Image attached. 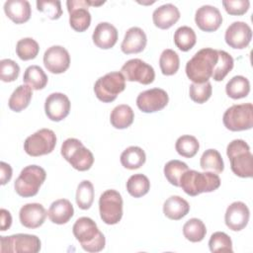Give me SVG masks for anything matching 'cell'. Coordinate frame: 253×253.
Wrapping results in <instances>:
<instances>
[{
  "label": "cell",
  "instance_id": "1",
  "mask_svg": "<svg viewBox=\"0 0 253 253\" xmlns=\"http://www.w3.org/2000/svg\"><path fill=\"white\" fill-rule=\"evenodd\" d=\"M217 50L205 47L197 51L194 56L187 61L186 74L193 83H205L212 75V71L217 62Z\"/></svg>",
  "mask_w": 253,
  "mask_h": 253
},
{
  "label": "cell",
  "instance_id": "2",
  "mask_svg": "<svg viewBox=\"0 0 253 253\" xmlns=\"http://www.w3.org/2000/svg\"><path fill=\"white\" fill-rule=\"evenodd\" d=\"M72 232L81 247L87 252H100L105 247V236L90 217H79L73 224Z\"/></svg>",
  "mask_w": 253,
  "mask_h": 253
},
{
  "label": "cell",
  "instance_id": "3",
  "mask_svg": "<svg viewBox=\"0 0 253 253\" xmlns=\"http://www.w3.org/2000/svg\"><path fill=\"white\" fill-rule=\"evenodd\" d=\"M220 186V178L213 172H199L187 170L180 178V186L183 191L192 197L202 193H210Z\"/></svg>",
  "mask_w": 253,
  "mask_h": 253
},
{
  "label": "cell",
  "instance_id": "4",
  "mask_svg": "<svg viewBox=\"0 0 253 253\" xmlns=\"http://www.w3.org/2000/svg\"><path fill=\"white\" fill-rule=\"evenodd\" d=\"M232 172L241 178L253 176V156L249 145L243 139H234L226 147Z\"/></svg>",
  "mask_w": 253,
  "mask_h": 253
},
{
  "label": "cell",
  "instance_id": "5",
  "mask_svg": "<svg viewBox=\"0 0 253 253\" xmlns=\"http://www.w3.org/2000/svg\"><path fill=\"white\" fill-rule=\"evenodd\" d=\"M60 152L63 158L78 171L89 170L94 163L93 153L79 139L74 137H69L63 141Z\"/></svg>",
  "mask_w": 253,
  "mask_h": 253
},
{
  "label": "cell",
  "instance_id": "6",
  "mask_svg": "<svg viewBox=\"0 0 253 253\" xmlns=\"http://www.w3.org/2000/svg\"><path fill=\"white\" fill-rule=\"evenodd\" d=\"M46 177L45 170L38 165H29L22 169L15 180L14 188L16 193L24 198L34 197L38 194L40 187Z\"/></svg>",
  "mask_w": 253,
  "mask_h": 253
},
{
  "label": "cell",
  "instance_id": "7",
  "mask_svg": "<svg viewBox=\"0 0 253 253\" xmlns=\"http://www.w3.org/2000/svg\"><path fill=\"white\" fill-rule=\"evenodd\" d=\"M126 88V78L122 72L114 71L105 74L97 79L94 84L96 97L104 102L111 103L116 100L117 96Z\"/></svg>",
  "mask_w": 253,
  "mask_h": 253
},
{
  "label": "cell",
  "instance_id": "8",
  "mask_svg": "<svg viewBox=\"0 0 253 253\" xmlns=\"http://www.w3.org/2000/svg\"><path fill=\"white\" fill-rule=\"evenodd\" d=\"M224 126L231 131L250 129L253 126V106L251 103L233 105L223 114Z\"/></svg>",
  "mask_w": 253,
  "mask_h": 253
},
{
  "label": "cell",
  "instance_id": "9",
  "mask_svg": "<svg viewBox=\"0 0 253 253\" xmlns=\"http://www.w3.org/2000/svg\"><path fill=\"white\" fill-rule=\"evenodd\" d=\"M41 240L37 235L17 233L0 236V252L2 253H38Z\"/></svg>",
  "mask_w": 253,
  "mask_h": 253
},
{
  "label": "cell",
  "instance_id": "10",
  "mask_svg": "<svg viewBox=\"0 0 253 253\" xmlns=\"http://www.w3.org/2000/svg\"><path fill=\"white\" fill-rule=\"evenodd\" d=\"M56 145V135L49 128H41L28 136L24 142V149L30 156L38 157L52 152Z\"/></svg>",
  "mask_w": 253,
  "mask_h": 253
},
{
  "label": "cell",
  "instance_id": "11",
  "mask_svg": "<svg viewBox=\"0 0 253 253\" xmlns=\"http://www.w3.org/2000/svg\"><path fill=\"white\" fill-rule=\"evenodd\" d=\"M99 211L107 224L118 223L123 216V198L116 190L105 191L99 199Z\"/></svg>",
  "mask_w": 253,
  "mask_h": 253
},
{
  "label": "cell",
  "instance_id": "12",
  "mask_svg": "<svg viewBox=\"0 0 253 253\" xmlns=\"http://www.w3.org/2000/svg\"><path fill=\"white\" fill-rule=\"evenodd\" d=\"M104 4L102 2H95L89 0H68L66 2L69 13V24L76 32L86 31L91 24V14L88 10L89 6H99Z\"/></svg>",
  "mask_w": 253,
  "mask_h": 253
},
{
  "label": "cell",
  "instance_id": "13",
  "mask_svg": "<svg viewBox=\"0 0 253 253\" xmlns=\"http://www.w3.org/2000/svg\"><path fill=\"white\" fill-rule=\"evenodd\" d=\"M121 72L127 81H136L143 85L150 84L154 81L155 72L151 65L139 58L127 60L121 68Z\"/></svg>",
  "mask_w": 253,
  "mask_h": 253
},
{
  "label": "cell",
  "instance_id": "14",
  "mask_svg": "<svg viewBox=\"0 0 253 253\" xmlns=\"http://www.w3.org/2000/svg\"><path fill=\"white\" fill-rule=\"evenodd\" d=\"M169 97L165 90L152 88L142 91L136 98V106L143 113H154L162 110L168 104Z\"/></svg>",
  "mask_w": 253,
  "mask_h": 253
},
{
  "label": "cell",
  "instance_id": "15",
  "mask_svg": "<svg viewBox=\"0 0 253 253\" xmlns=\"http://www.w3.org/2000/svg\"><path fill=\"white\" fill-rule=\"evenodd\" d=\"M43 64L49 72L60 74L68 69L70 65V55L63 46L52 45L44 51Z\"/></svg>",
  "mask_w": 253,
  "mask_h": 253
},
{
  "label": "cell",
  "instance_id": "16",
  "mask_svg": "<svg viewBox=\"0 0 253 253\" xmlns=\"http://www.w3.org/2000/svg\"><path fill=\"white\" fill-rule=\"evenodd\" d=\"M252 30L248 24L241 21L233 22L224 34L225 42L232 48H245L251 42Z\"/></svg>",
  "mask_w": 253,
  "mask_h": 253
},
{
  "label": "cell",
  "instance_id": "17",
  "mask_svg": "<svg viewBox=\"0 0 253 253\" xmlns=\"http://www.w3.org/2000/svg\"><path fill=\"white\" fill-rule=\"evenodd\" d=\"M70 111V101L68 97L59 92L51 93L44 102V112L46 117L53 122H60L65 119Z\"/></svg>",
  "mask_w": 253,
  "mask_h": 253
},
{
  "label": "cell",
  "instance_id": "18",
  "mask_svg": "<svg viewBox=\"0 0 253 253\" xmlns=\"http://www.w3.org/2000/svg\"><path fill=\"white\" fill-rule=\"evenodd\" d=\"M250 211L246 204L243 202H233L230 204L224 214V221L226 226L233 230H242L248 223Z\"/></svg>",
  "mask_w": 253,
  "mask_h": 253
},
{
  "label": "cell",
  "instance_id": "19",
  "mask_svg": "<svg viewBox=\"0 0 253 253\" xmlns=\"http://www.w3.org/2000/svg\"><path fill=\"white\" fill-rule=\"evenodd\" d=\"M195 22L202 31L214 32L220 27L222 16L218 8L211 5H203L196 11Z\"/></svg>",
  "mask_w": 253,
  "mask_h": 253
},
{
  "label": "cell",
  "instance_id": "20",
  "mask_svg": "<svg viewBox=\"0 0 253 253\" xmlns=\"http://www.w3.org/2000/svg\"><path fill=\"white\" fill-rule=\"evenodd\" d=\"M47 212L42 205L38 203H30L24 205L19 211V218L27 228H38L45 220Z\"/></svg>",
  "mask_w": 253,
  "mask_h": 253
},
{
  "label": "cell",
  "instance_id": "21",
  "mask_svg": "<svg viewBox=\"0 0 253 253\" xmlns=\"http://www.w3.org/2000/svg\"><path fill=\"white\" fill-rule=\"evenodd\" d=\"M147 42V38L144 31L138 27L129 28L121 44V49L126 54L141 52Z\"/></svg>",
  "mask_w": 253,
  "mask_h": 253
},
{
  "label": "cell",
  "instance_id": "22",
  "mask_svg": "<svg viewBox=\"0 0 253 253\" xmlns=\"http://www.w3.org/2000/svg\"><path fill=\"white\" fill-rule=\"evenodd\" d=\"M92 40L95 45L102 49L113 47L118 41V31L115 26L108 22L99 23L92 35Z\"/></svg>",
  "mask_w": 253,
  "mask_h": 253
},
{
  "label": "cell",
  "instance_id": "23",
  "mask_svg": "<svg viewBox=\"0 0 253 253\" xmlns=\"http://www.w3.org/2000/svg\"><path fill=\"white\" fill-rule=\"evenodd\" d=\"M180 19L179 9L171 3L157 7L152 13L153 24L162 30L171 28Z\"/></svg>",
  "mask_w": 253,
  "mask_h": 253
},
{
  "label": "cell",
  "instance_id": "24",
  "mask_svg": "<svg viewBox=\"0 0 253 253\" xmlns=\"http://www.w3.org/2000/svg\"><path fill=\"white\" fill-rule=\"evenodd\" d=\"M6 16L16 24H23L31 17V5L27 0H8L4 3Z\"/></svg>",
  "mask_w": 253,
  "mask_h": 253
},
{
  "label": "cell",
  "instance_id": "25",
  "mask_svg": "<svg viewBox=\"0 0 253 253\" xmlns=\"http://www.w3.org/2000/svg\"><path fill=\"white\" fill-rule=\"evenodd\" d=\"M74 214L72 204L66 199L54 201L47 211V215L51 222L56 224H64L70 220Z\"/></svg>",
  "mask_w": 253,
  "mask_h": 253
},
{
  "label": "cell",
  "instance_id": "26",
  "mask_svg": "<svg viewBox=\"0 0 253 253\" xmlns=\"http://www.w3.org/2000/svg\"><path fill=\"white\" fill-rule=\"evenodd\" d=\"M189 203L180 196H171L163 204V213L170 219L179 220L188 214Z\"/></svg>",
  "mask_w": 253,
  "mask_h": 253
},
{
  "label": "cell",
  "instance_id": "27",
  "mask_svg": "<svg viewBox=\"0 0 253 253\" xmlns=\"http://www.w3.org/2000/svg\"><path fill=\"white\" fill-rule=\"evenodd\" d=\"M134 119V114L132 109L126 104L119 105L115 107L110 115L111 125L115 128L123 129L128 127Z\"/></svg>",
  "mask_w": 253,
  "mask_h": 253
},
{
  "label": "cell",
  "instance_id": "28",
  "mask_svg": "<svg viewBox=\"0 0 253 253\" xmlns=\"http://www.w3.org/2000/svg\"><path fill=\"white\" fill-rule=\"evenodd\" d=\"M33 92L32 88L28 85H19L12 93L9 98V108L14 112H21L26 109L32 99Z\"/></svg>",
  "mask_w": 253,
  "mask_h": 253
},
{
  "label": "cell",
  "instance_id": "29",
  "mask_svg": "<svg viewBox=\"0 0 253 253\" xmlns=\"http://www.w3.org/2000/svg\"><path fill=\"white\" fill-rule=\"evenodd\" d=\"M145 152L139 146H129L121 154L122 165L129 170L138 169L145 163Z\"/></svg>",
  "mask_w": 253,
  "mask_h": 253
},
{
  "label": "cell",
  "instance_id": "30",
  "mask_svg": "<svg viewBox=\"0 0 253 253\" xmlns=\"http://www.w3.org/2000/svg\"><path fill=\"white\" fill-rule=\"evenodd\" d=\"M23 81L33 90H41L47 84V76L39 65H30L24 72Z\"/></svg>",
  "mask_w": 253,
  "mask_h": 253
},
{
  "label": "cell",
  "instance_id": "31",
  "mask_svg": "<svg viewBox=\"0 0 253 253\" xmlns=\"http://www.w3.org/2000/svg\"><path fill=\"white\" fill-rule=\"evenodd\" d=\"M225 92L228 97L235 100L244 98L250 92L249 80L242 75H236L226 83Z\"/></svg>",
  "mask_w": 253,
  "mask_h": 253
},
{
  "label": "cell",
  "instance_id": "32",
  "mask_svg": "<svg viewBox=\"0 0 253 253\" xmlns=\"http://www.w3.org/2000/svg\"><path fill=\"white\" fill-rule=\"evenodd\" d=\"M197 42L195 31L188 26L179 27L174 33V43L182 51L190 50Z\"/></svg>",
  "mask_w": 253,
  "mask_h": 253
},
{
  "label": "cell",
  "instance_id": "33",
  "mask_svg": "<svg viewBox=\"0 0 253 253\" xmlns=\"http://www.w3.org/2000/svg\"><path fill=\"white\" fill-rule=\"evenodd\" d=\"M200 165L203 170H211L215 173H221L224 169V163L220 153L216 149H207L201 156Z\"/></svg>",
  "mask_w": 253,
  "mask_h": 253
},
{
  "label": "cell",
  "instance_id": "34",
  "mask_svg": "<svg viewBox=\"0 0 253 253\" xmlns=\"http://www.w3.org/2000/svg\"><path fill=\"white\" fill-rule=\"evenodd\" d=\"M183 234L186 239L191 242H200L205 238L207 228L201 219L193 217L187 220L183 225Z\"/></svg>",
  "mask_w": 253,
  "mask_h": 253
},
{
  "label": "cell",
  "instance_id": "35",
  "mask_svg": "<svg viewBox=\"0 0 253 253\" xmlns=\"http://www.w3.org/2000/svg\"><path fill=\"white\" fill-rule=\"evenodd\" d=\"M150 182L143 174L131 175L126 181V190L128 194L134 198H140L148 193Z\"/></svg>",
  "mask_w": 253,
  "mask_h": 253
},
{
  "label": "cell",
  "instance_id": "36",
  "mask_svg": "<svg viewBox=\"0 0 253 253\" xmlns=\"http://www.w3.org/2000/svg\"><path fill=\"white\" fill-rule=\"evenodd\" d=\"M218 59L212 71V79L214 81H222L224 77L232 70L234 65V60L232 56L224 51V50H217Z\"/></svg>",
  "mask_w": 253,
  "mask_h": 253
},
{
  "label": "cell",
  "instance_id": "37",
  "mask_svg": "<svg viewBox=\"0 0 253 253\" xmlns=\"http://www.w3.org/2000/svg\"><path fill=\"white\" fill-rule=\"evenodd\" d=\"M159 66L164 75L175 74L180 66L179 55L171 48L164 49L159 57Z\"/></svg>",
  "mask_w": 253,
  "mask_h": 253
},
{
  "label": "cell",
  "instance_id": "38",
  "mask_svg": "<svg viewBox=\"0 0 253 253\" xmlns=\"http://www.w3.org/2000/svg\"><path fill=\"white\" fill-rule=\"evenodd\" d=\"M200 143L198 139L190 134L180 136L175 143L176 151L183 157L191 158L194 157L199 151Z\"/></svg>",
  "mask_w": 253,
  "mask_h": 253
},
{
  "label": "cell",
  "instance_id": "39",
  "mask_svg": "<svg viewBox=\"0 0 253 253\" xmlns=\"http://www.w3.org/2000/svg\"><path fill=\"white\" fill-rule=\"evenodd\" d=\"M187 170H189V167L185 162L174 159V160L168 161L165 164L164 175L171 185L179 187L180 178Z\"/></svg>",
  "mask_w": 253,
  "mask_h": 253
},
{
  "label": "cell",
  "instance_id": "40",
  "mask_svg": "<svg viewBox=\"0 0 253 253\" xmlns=\"http://www.w3.org/2000/svg\"><path fill=\"white\" fill-rule=\"evenodd\" d=\"M76 204L81 210H88L94 201V187L89 180L79 183L76 190Z\"/></svg>",
  "mask_w": 253,
  "mask_h": 253
},
{
  "label": "cell",
  "instance_id": "41",
  "mask_svg": "<svg viewBox=\"0 0 253 253\" xmlns=\"http://www.w3.org/2000/svg\"><path fill=\"white\" fill-rule=\"evenodd\" d=\"M40 51L39 43L32 38H24L18 41L16 53L22 60L34 59Z\"/></svg>",
  "mask_w": 253,
  "mask_h": 253
},
{
  "label": "cell",
  "instance_id": "42",
  "mask_svg": "<svg viewBox=\"0 0 253 253\" xmlns=\"http://www.w3.org/2000/svg\"><path fill=\"white\" fill-rule=\"evenodd\" d=\"M209 247L211 252H232L231 238L222 231H216L211 234L209 240Z\"/></svg>",
  "mask_w": 253,
  "mask_h": 253
},
{
  "label": "cell",
  "instance_id": "43",
  "mask_svg": "<svg viewBox=\"0 0 253 253\" xmlns=\"http://www.w3.org/2000/svg\"><path fill=\"white\" fill-rule=\"evenodd\" d=\"M211 84L209 81L205 83H192L189 88L190 98L198 104L207 102L211 98Z\"/></svg>",
  "mask_w": 253,
  "mask_h": 253
},
{
  "label": "cell",
  "instance_id": "44",
  "mask_svg": "<svg viewBox=\"0 0 253 253\" xmlns=\"http://www.w3.org/2000/svg\"><path fill=\"white\" fill-rule=\"evenodd\" d=\"M20 73V66L12 59L5 58L0 61V79L3 82L15 81Z\"/></svg>",
  "mask_w": 253,
  "mask_h": 253
},
{
  "label": "cell",
  "instance_id": "45",
  "mask_svg": "<svg viewBox=\"0 0 253 253\" xmlns=\"http://www.w3.org/2000/svg\"><path fill=\"white\" fill-rule=\"evenodd\" d=\"M37 8L40 12L45 14L49 19L56 20L62 15L61 3L59 0L37 1Z\"/></svg>",
  "mask_w": 253,
  "mask_h": 253
},
{
  "label": "cell",
  "instance_id": "46",
  "mask_svg": "<svg viewBox=\"0 0 253 253\" xmlns=\"http://www.w3.org/2000/svg\"><path fill=\"white\" fill-rule=\"evenodd\" d=\"M222 5L229 15L240 16L248 11L250 2L248 0H223Z\"/></svg>",
  "mask_w": 253,
  "mask_h": 253
},
{
  "label": "cell",
  "instance_id": "47",
  "mask_svg": "<svg viewBox=\"0 0 253 253\" xmlns=\"http://www.w3.org/2000/svg\"><path fill=\"white\" fill-rule=\"evenodd\" d=\"M12 178V167L4 162L1 161L0 162V183L1 185H5L7 184V182H9Z\"/></svg>",
  "mask_w": 253,
  "mask_h": 253
},
{
  "label": "cell",
  "instance_id": "48",
  "mask_svg": "<svg viewBox=\"0 0 253 253\" xmlns=\"http://www.w3.org/2000/svg\"><path fill=\"white\" fill-rule=\"evenodd\" d=\"M0 217H1V222H0V228L1 231H5L8 228H10L12 224V215L9 211L5 209L0 210Z\"/></svg>",
  "mask_w": 253,
  "mask_h": 253
}]
</instances>
